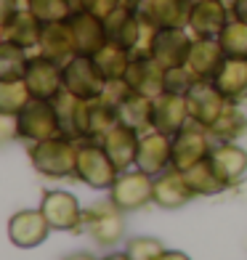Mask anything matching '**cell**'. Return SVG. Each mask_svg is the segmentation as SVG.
<instances>
[{
    "label": "cell",
    "instance_id": "1",
    "mask_svg": "<svg viewBox=\"0 0 247 260\" xmlns=\"http://www.w3.org/2000/svg\"><path fill=\"white\" fill-rule=\"evenodd\" d=\"M120 175V168L109 157L99 138H80L77 141V170L75 178L96 191H109Z\"/></svg>",
    "mask_w": 247,
    "mask_h": 260
},
{
    "label": "cell",
    "instance_id": "2",
    "mask_svg": "<svg viewBox=\"0 0 247 260\" xmlns=\"http://www.w3.org/2000/svg\"><path fill=\"white\" fill-rule=\"evenodd\" d=\"M29 162L45 178H69L77 170V141L61 133L56 138L29 144Z\"/></svg>",
    "mask_w": 247,
    "mask_h": 260
},
{
    "label": "cell",
    "instance_id": "3",
    "mask_svg": "<svg viewBox=\"0 0 247 260\" xmlns=\"http://www.w3.org/2000/svg\"><path fill=\"white\" fill-rule=\"evenodd\" d=\"M61 120H58L56 101L48 99H32L24 109L16 114V138L27 141V144H38V141H48L61 136Z\"/></svg>",
    "mask_w": 247,
    "mask_h": 260
},
{
    "label": "cell",
    "instance_id": "4",
    "mask_svg": "<svg viewBox=\"0 0 247 260\" xmlns=\"http://www.w3.org/2000/svg\"><path fill=\"white\" fill-rule=\"evenodd\" d=\"M109 199L120 207L122 212H136L144 210L155 202V178L138 168L120 170L117 181L109 188Z\"/></svg>",
    "mask_w": 247,
    "mask_h": 260
},
{
    "label": "cell",
    "instance_id": "5",
    "mask_svg": "<svg viewBox=\"0 0 247 260\" xmlns=\"http://www.w3.org/2000/svg\"><path fill=\"white\" fill-rule=\"evenodd\" d=\"M82 231L101 247H114L125 236V212L109 202H96L82 212Z\"/></svg>",
    "mask_w": 247,
    "mask_h": 260
},
{
    "label": "cell",
    "instance_id": "6",
    "mask_svg": "<svg viewBox=\"0 0 247 260\" xmlns=\"http://www.w3.org/2000/svg\"><path fill=\"white\" fill-rule=\"evenodd\" d=\"M213 136L210 130L199 122H189L183 130L173 136V168L175 170H189L192 165L202 162L213 151Z\"/></svg>",
    "mask_w": 247,
    "mask_h": 260
},
{
    "label": "cell",
    "instance_id": "7",
    "mask_svg": "<svg viewBox=\"0 0 247 260\" xmlns=\"http://www.w3.org/2000/svg\"><path fill=\"white\" fill-rule=\"evenodd\" d=\"M24 82L29 85L35 99L53 101V99H58L64 93V64H58V61H53V58L35 51L29 56Z\"/></svg>",
    "mask_w": 247,
    "mask_h": 260
},
{
    "label": "cell",
    "instance_id": "8",
    "mask_svg": "<svg viewBox=\"0 0 247 260\" xmlns=\"http://www.w3.org/2000/svg\"><path fill=\"white\" fill-rule=\"evenodd\" d=\"M104 85H107V80L104 75L99 72L96 61H93V56H75L69 58L64 64V90L72 93L77 99H99Z\"/></svg>",
    "mask_w": 247,
    "mask_h": 260
},
{
    "label": "cell",
    "instance_id": "9",
    "mask_svg": "<svg viewBox=\"0 0 247 260\" xmlns=\"http://www.w3.org/2000/svg\"><path fill=\"white\" fill-rule=\"evenodd\" d=\"M40 210L48 218L53 231H72V234L82 231V212L85 210L80 207V199L72 191H58V188L45 191L40 199Z\"/></svg>",
    "mask_w": 247,
    "mask_h": 260
},
{
    "label": "cell",
    "instance_id": "10",
    "mask_svg": "<svg viewBox=\"0 0 247 260\" xmlns=\"http://www.w3.org/2000/svg\"><path fill=\"white\" fill-rule=\"evenodd\" d=\"M192 43H194V35L189 32V27H165V29H157V38L151 43L149 56L165 69L186 67Z\"/></svg>",
    "mask_w": 247,
    "mask_h": 260
},
{
    "label": "cell",
    "instance_id": "11",
    "mask_svg": "<svg viewBox=\"0 0 247 260\" xmlns=\"http://www.w3.org/2000/svg\"><path fill=\"white\" fill-rule=\"evenodd\" d=\"M136 168L149 173L151 178L168 168H173V136L160 133V130H146L141 133V144H138V157H136Z\"/></svg>",
    "mask_w": 247,
    "mask_h": 260
},
{
    "label": "cell",
    "instance_id": "12",
    "mask_svg": "<svg viewBox=\"0 0 247 260\" xmlns=\"http://www.w3.org/2000/svg\"><path fill=\"white\" fill-rule=\"evenodd\" d=\"M51 223L43 215V210H19L11 215L8 220V239L14 242L21 250H32V247H40L51 234Z\"/></svg>",
    "mask_w": 247,
    "mask_h": 260
},
{
    "label": "cell",
    "instance_id": "13",
    "mask_svg": "<svg viewBox=\"0 0 247 260\" xmlns=\"http://www.w3.org/2000/svg\"><path fill=\"white\" fill-rule=\"evenodd\" d=\"M186 101H189L192 122H199L205 127L213 125L229 104V99L218 90V85L213 80H197L192 85V90L186 93Z\"/></svg>",
    "mask_w": 247,
    "mask_h": 260
},
{
    "label": "cell",
    "instance_id": "14",
    "mask_svg": "<svg viewBox=\"0 0 247 260\" xmlns=\"http://www.w3.org/2000/svg\"><path fill=\"white\" fill-rule=\"evenodd\" d=\"M192 122L189 114V101L181 93H160L151 104V127L160 130V133L175 136L178 130H183Z\"/></svg>",
    "mask_w": 247,
    "mask_h": 260
},
{
    "label": "cell",
    "instance_id": "15",
    "mask_svg": "<svg viewBox=\"0 0 247 260\" xmlns=\"http://www.w3.org/2000/svg\"><path fill=\"white\" fill-rule=\"evenodd\" d=\"M231 11L226 0H194L189 14V32L194 38H218L223 27L229 24Z\"/></svg>",
    "mask_w": 247,
    "mask_h": 260
},
{
    "label": "cell",
    "instance_id": "16",
    "mask_svg": "<svg viewBox=\"0 0 247 260\" xmlns=\"http://www.w3.org/2000/svg\"><path fill=\"white\" fill-rule=\"evenodd\" d=\"M125 82L131 85L133 93L157 99L160 93H165V67L157 64L151 56H133L125 72Z\"/></svg>",
    "mask_w": 247,
    "mask_h": 260
},
{
    "label": "cell",
    "instance_id": "17",
    "mask_svg": "<svg viewBox=\"0 0 247 260\" xmlns=\"http://www.w3.org/2000/svg\"><path fill=\"white\" fill-rule=\"evenodd\" d=\"M197 194L192 191L189 181H186L183 170L168 168L165 173L155 175V205L162 210H178L186 207Z\"/></svg>",
    "mask_w": 247,
    "mask_h": 260
},
{
    "label": "cell",
    "instance_id": "18",
    "mask_svg": "<svg viewBox=\"0 0 247 260\" xmlns=\"http://www.w3.org/2000/svg\"><path fill=\"white\" fill-rule=\"evenodd\" d=\"M226 58L229 56L223 53L218 38H194L186 67H189V72L197 80H215V75L221 72Z\"/></svg>",
    "mask_w": 247,
    "mask_h": 260
},
{
    "label": "cell",
    "instance_id": "19",
    "mask_svg": "<svg viewBox=\"0 0 247 260\" xmlns=\"http://www.w3.org/2000/svg\"><path fill=\"white\" fill-rule=\"evenodd\" d=\"M69 27L75 35V45L80 56H93L104 43H107V24L104 19L90 14V11H77V14L69 16Z\"/></svg>",
    "mask_w": 247,
    "mask_h": 260
},
{
    "label": "cell",
    "instance_id": "20",
    "mask_svg": "<svg viewBox=\"0 0 247 260\" xmlns=\"http://www.w3.org/2000/svg\"><path fill=\"white\" fill-rule=\"evenodd\" d=\"M194 0H144L138 6V14L151 21L157 29L165 27H186L189 24Z\"/></svg>",
    "mask_w": 247,
    "mask_h": 260
},
{
    "label": "cell",
    "instance_id": "21",
    "mask_svg": "<svg viewBox=\"0 0 247 260\" xmlns=\"http://www.w3.org/2000/svg\"><path fill=\"white\" fill-rule=\"evenodd\" d=\"M104 149L109 151V157L114 159V165L120 170L136 168V157H138V144H141V133L133 127H128L122 122H117L107 136L99 138Z\"/></svg>",
    "mask_w": 247,
    "mask_h": 260
},
{
    "label": "cell",
    "instance_id": "22",
    "mask_svg": "<svg viewBox=\"0 0 247 260\" xmlns=\"http://www.w3.org/2000/svg\"><path fill=\"white\" fill-rule=\"evenodd\" d=\"M38 53L53 58L58 64H67L69 58L77 56V45H75V35H72V27H69V19L67 21H51V24L43 27Z\"/></svg>",
    "mask_w": 247,
    "mask_h": 260
},
{
    "label": "cell",
    "instance_id": "23",
    "mask_svg": "<svg viewBox=\"0 0 247 260\" xmlns=\"http://www.w3.org/2000/svg\"><path fill=\"white\" fill-rule=\"evenodd\" d=\"M43 27H45L43 21L35 16L29 8H24V11H19L11 21H6V24L0 27V40L16 43L27 51H38L40 38H43Z\"/></svg>",
    "mask_w": 247,
    "mask_h": 260
},
{
    "label": "cell",
    "instance_id": "24",
    "mask_svg": "<svg viewBox=\"0 0 247 260\" xmlns=\"http://www.w3.org/2000/svg\"><path fill=\"white\" fill-rule=\"evenodd\" d=\"M53 101H56V109H58V120H61L64 136L75 138V141L88 138V101L77 99L67 90Z\"/></svg>",
    "mask_w": 247,
    "mask_h": 260
},
{
    "label": "cell",
    "instance_id": "25",
    "mask_svg": "<svg viewBox=\"0 0 247 260\" xmlns=\"http://www.w3.org/2000/svg\"><path fill=\"white\" fill-rule=\"evenodd\" d=\"M104 24H107V38L112 43H120L128 51H136L138 38H141V14L136 8L120 6L114 14L104 19Z\"/></svg>",
    "mask_w": 247,
    "mask_h": 260
},
{
    "label": "cell",
    "instance_id": "26",
    "mask_svg": "<svg viewBox=\"0 0 247 260\" xmlns=\"http://www.w3.org/2000/svg\"><path fill=\"white\" fill-rule=\"evenodd\" d=\"M215 168L221 170V175L226 178L229 186H237L244 175H247V149H242L237 141H221L210 151Z\"/></svg>",
    "mask_w": 247,
    "mask_h": 260
},
{
    "label": "cell",
    "instance_id": "27",
    "mask_svg": "<svg viewBox=\"0 0 247 260\" xmlns=\"http://www.w3.org/2000/svg\"><path fill=\"white\" fill-rule=\"evenodd\" d=\"M213 82L231 104H244L247 101V58H226Z\"/></svg>",
    "mask_w": 247,
    "mask_h": 260
},
{
    "label": "cell",
    "instance_id": "28",
    "mask_svg": "<svg viewBox=\"0 0 247 260\" xmlns=\"http://www.w3.org/2000/svg\"><path fill=\"white\" fill-rule=\"evenodd\" d=\"M183 175L197 197H215V194H223L226 188H231L226 178L221 175V170L215 168L213 157H205L202 162L192 165L189 170H183Z\"/></svg>",
    "mask_w": 247,
    "mask_h": 260
},
{
    "label": "cell",
    "instance_id": "29",
    "mask_svg": "<svg viewBox=\"0 0 247 260\" xmlns=\"http://www.w3.org/2000/svg\"><path fill=\"white\" fill-rule=\"evenodd\" d=\"M93 61H96L104 80H122L128 67H131V61H133V51H128L120 43L107 40L96 53H93Z\"/></svg>",
    "mask_w": 247,
    "mask_h": 260
},
{
    "label": "cell",
    "instance_id": "30",
    "mask_svg": "<svg viewBox=\"0 0 247 260\" xmlns=\"http://www.w3.org/2000/svg\"><path fill=\"white\" fill-rule=\"evenodd\" d=\"M151 104H155V99L141 96V93H131L117 106V117H120L122 125L138 130V133H146V130H151Z\"/></svg>",
    "mask_w": 247,
    "mask_h": 260
},
{
    "label": "cell",
    "instance_id": "31",
    "mask_svg": "<svg viewBox=\"0 0 247 260\" xmlns=\"http://www.w3.org/2000/svg\"><path fill=\"white\" fill-rule=\"evenodd\" d=\"M210 136L215 138V144H221V141H237L244 136L247 130V114L242 112L239 104H226V109L221 112V117L207 127Z\"/></svg>",
    "mask_w": 247,
    "mask_h": 260
},
{
    "label": "cell",
    "instance_id": "32",
    "mask_svg": "<svg viewBox=\"0 0 247 260\" xmlns=\"http://www.w3.org/2000/svg\"><path fill=\"white\" fill-rule=\"evenodd\" d=\"M29 51L16 43L0 40V80H24Z\"/></svg>",
    "mask_w": 247,
    "mask_h": 260
},
{
    "label": "cell",
    "instance_id": "33",
    "mask_svg": "<svg viewBox=\"0 0 247 260\" xmlns=\"http://www.w3.org/2000/svg\"><path fill=\"white\" fill-rule=\"evenodd\" d=\"M32 99L35 96L24 80H0V114L16 117Z\"/></svg>",
    "mask_w": 247,
    "mask_h": 260
},
{
    "label": "cell",
    "instance_id": "34",
    "mask_svg": "<svg viewBox=\"0 0 247 260\" xmlns=\"http://www.w3.org/2000/svg\"><path fill=\"white\" fill-rule=\"evenodd\" d=\"M120 122L117 109L109 106L104 99H90L88 101V138H101Z\"/></svg>",
    "mask_w": 247,
    "mask_h": 260
},
{
    "label": "cell",
    "instance_id": "35",
    "mask_svg": "<svg viewBox=\"0 0 247 260\" xmlns=\"http://www.w3.org/2000/svg\"><path fill=\"white\" fill-rule=\"evenodd\" d=\"M218 43L229 58H247V21L229 19V24L218 35Z\"/></svg>",
    "mask_w": 247,
    "mask_h": 260
},
{
    "label": "cell",
    "instance_id": "36",
    "mask_svg": "<svg viewBox=\"0 0 247 260\" xmlns=\"http://www.w3.org/2000/svg\"><path fill=\"white\" fill-rule=\"evenodd\" d=\"M29 11L43 21V24H51V21H67L69 16H72L69 0H29Z\"/></svg>",
    "mask_w": 247,
    "mask_h": 260
},
{
    "label": "cell",
    "instance_id": "37",
    "mask_svg": "<svg viewBox=\"0 0 247 260\" xmlns=\"http://www.w3.org/2000/svg\"><path fill=\"white\" fill-rule=\"evenodd\" d=\"M125 252L131 260H157L165 252V244L155 236H136V239L128 242Z\"/></svg>",
    "mask_w": 247,
    "mask_h": 260
},
{
    "label": "cell",
    "instance_id": "38",
    "mask_svg": "<svg viewBox=\"0 0 247 260\" xmlns=\"http://www.w3.org/2000/svg\"><path fill=\"white\" fill-rule=\"evenodd\" d=\"M197 82V77L189 72V67H173V69H165V90L168 93H186L192 90V85Z\"/></svg>",
    "mask_w": 247,
    "mask_h": 260
},
{
    "label": "cell",
    "instance_id": "39",
    "mask_svg": "<svg viewBox=\"0 0 247 260\" xmlns=\"http://www.w3.org/2000/svg\"><path fill=\"white\" fill-rule=\"evenodd\" d=\"M131 93H133V90H131V85L125 82V77H122V80H107V85H104V90H101L99 99H104L109 106H114V109H117V106H120L128 96H131Z\"/></svg>",
    "mask_w": 247,
    "mask_h": 260
},
{
    "label": "cell",
    "instance_id": "40",
    "mask_svg": "<svg viewBox=\"0 0 247 260\" xmlns=\"http://www.w3.org/2000/svg\"><path fill=\"white\" fill-rule=\"evenodd\" d=\"M120 6H122L120 0H90V8L88 11H90V14H96V16H101V19H107Z\"/></svg>",
    "mask_w": 247,
    "mask_h": 260
},
{
    "label": "cell",
    "instance_id": "41",
    "mask_svg": "<svg viewBox=\"0 0 247 260\" xmlns=\"http://www.w3.org/2000/svg\"><path fill=\"white\" fill-rule=\"evenodd\" d=\"M19 11H24V6H21L19 0H0V27L14 19Z\"/></svg>",
    "mask_w": 247,
    "mask_h": 260
},
{
    "label": "cell",
    "instance_id": "42",
    "mask_svg": "<svg viewBox=\"0 0 247 260\" xmlns=\"http://www.w3.org/2000/svg\"><path fill=\"white\" fill-rule=\"evenodd\" d=\"M229 11H231L234 19L247 21V0H231V3H229Z\"/></svg>",
    "mask_w": 247,
    "mask_h": 260
},
{
    "label": "cell",
    "instance_id": "43",
    "mask_svg": "<svg viewBox=\"0 0 247 260\" xmlns=\"http://www.w3.org/2000/svg\"><path fill=\"white\" fill-rule=\"evenodd\" d=\"M157 260H192L186 252H181V250H165Z\"/></svg>",
    "mask_w": 247,
    "mask_h": 260
},
{
    "label": "cell",
    "instance_id": "44",
    "mask_svg": "<svg viewBox=\"0 0 247 260\" xmlns=\"http://www.w3.org/2000/svg\"><path fill=\"white\" fill-rule=\"evenodd\" d=\"M69 6H72V14H77V11H88L90 8V0H69Z\"/></svg>",
    "mask_w": 247,
    "mask_h": 260
},
{
    "label": "cell",
    "instance_id": "45",
    "mask_svg": "<svg viewBox=\"0 0 247 260\" xmlns=\"http://www.w3.org/2000/svg\"><path fill=\"white\" fill-rule=\"evenodd\" d=\"M67 260H96L90 252H75V255H69Z\"/></svg>",
    "mask_w": 247,
    "mask_h": 260
},
{
    "label": "cell",
    "instance_id": "46",
    "mask_svg": "<svg viewBox=\"0 0 247 260\" xmlns=\"http://www.w3.org/2000/svg\"><path fill=\"white\" fill-rule=\"evenodd\" d=\"M101 260H131V257H128V252H112V255L101 257Z\"/></svg>",
    "mask_w": 247,
    "mask_h": 260
},
{
    "label": "cell",
    "instance_id": "47",
    "mask_svg": "<svg viewBox=\"0 0 247 260\" xmlns=\"http://www.w3.org/2000/svg\"><path fill=\"white\" fill-rule=\"evenodd\" d=\"M120 3H122V6H128V8H136V11H138V6L144 3V0H120Z\"/></svg>",
    "mask_w": 247,
    "mask_h": 260
}]
</instances>
